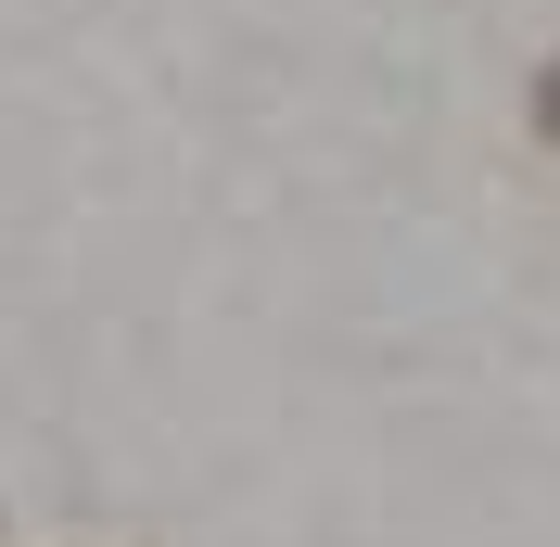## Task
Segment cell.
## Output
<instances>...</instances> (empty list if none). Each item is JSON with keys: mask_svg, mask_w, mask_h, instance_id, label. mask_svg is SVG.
<instances>
[{"mask_svg": "<svg viewBox=\"0 0 560 547\" xmlns=\"http://www.w3.org/2000/svg\"><path fill=\"white\" fill-rule=\"evenodd\" d=\"M548 128H560V65H548Z\"/></svg>", "mask_w": 560, "mask_h": 547, "instance_id": "cell-1", "label": "cell"}]
</instances>
